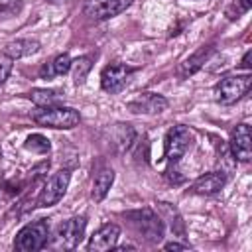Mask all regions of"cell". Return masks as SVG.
Returning a JSON list of instances; mask_svg holds the SVG:
<instances>
[{
  "label": "cell",
  "instance_id": "16",
  "mask_svg": "<svg viewBox=\"0 0 252 252\" xmlns=\"http://www.w3.org/2000/svg\"><path fill=\"white\" fill-rule=\"evenodd\" d=\"M114 183V171L110 167H102L96 171L94 179H93V189H91V197L94 201H102L106 197V193L110 191Z\"/></svg>",
  "mask_w": 252,
  "mask_h": 252
},
{
  "label": "cell",
  "instance_id": "20",
  "mask_svg": "<svg viewBox=\"0 0 252 252\" xmlns=\"http://www.w3.org/2000/svg\"><path fill=\"white\" fill-rule=\"evenodd\" d=\"M24 148L33 152V154H49L51 144L43 134H30L26 138V142H24Z\"/></svg>",
  "mask_w": 252,
  "mask_h": 252
},
{
  "label": "cell",
  "instance_id": "5",
  "mask_svg": "<svg viewBox=\"0 0 252 252\" xmlns=\"http://www.w3.org/2000/svg\"><path fill=\"white\" fill-rule=\"evenodd\" d=\"M250 85H252V77L248 73H244V75H236V73L224 75L215 85V98H217V102L226 104V106L234 104L236 100H240L248 93Z\"/></svg>",
  "mask_w": 252,
  "mask_h": 252
},
{
  "label": "cell",
  "instance_id": "22",
  "mask_svg": "<svg viewBox=\"0 0 252 252\" xmlns=\"http://www.w3.org/2000/svg\"><path fill=\"white\" fill-rule=\"evenodd\" d=\"M232 4H238V12H240V14H244V12H248V10H250L252 0H234Z\"/></svg>",
  "mask_w": 252,
  "mask_h": 252
},
{
  "label": "cell",
  "instance_id": "13",
  "mask_svg": "<svg viewBox=\"0 0 252 252\" xmlns=\"http://www.w3.org/2000/svg\"><path fill=\"white\" fill-rule=\"evenodd\" d=\"M226 185V173L220 169V171H211V173H205L201 175L199 179H195L189 187L191 193L195 195H217L222 187Z\"/></svg>",
  "mask_w": 252,
  "mask_h": 252
},
{
  "label": "cell",
  "instance_id": "7",
  "mask_svg": "<svg viewBox=\"0 0 252 252\" xmlns=\"http://www.w3.org/2000/svg\"><path fill=\"white\" fill-rule=\"evenodd\" d=\"M69 181H71V171L69 169L55 171L51 177L45 179V183H43V187H41V191L37 195V205L39 207H53V205H57L63 199L65 191H67Z\"/></svg>",
  "mask_w": 252,
  "mask_h": 252
},
{
  "label": "cell",
  "instance_id": "25",
  "mask_svg": "<svg viewBox=\"0 0 252 252\" xmlns=\"http://www.w3.org/2000/svg\"><path fill=\"white\" fill-rule=\"evenodd\" d=\"M49 2H59V0H49Z\"/></svg>",
  "mask_w": 252,
  "mask_h": 252
},
{
  "label": "cell",
  "instance_id": "6",
  "mask_svg": "<svg viewBox=\"0 0 252 252\" xmlns=\"http://www.w3.org/2000/svg\"><path fill=\"white\" fill-rule=\"evenodd\" d=\"M193 144V132L187 126H171L163 138V156L169 163H177Z\"/></svg>",
  "mask_w": 252,
  "mask_h": 252
},
{
  "label": "cell",
  "instance_id": "1",
  "mask_svg": "<svg viewBox=\"0 0 252 252\" xmlns=\"http://www.w3.org/2000/svg\"><path fill=\"white\" fill-rule=\"evenodd\" d=\"M85 228H87V217H71L67 220H63L61 224H57V228L53 230V234L49 232V246L55 250H75L83 236H85Z\"/></svg>",
  "mask_w": 252,
  "mask_h": 252
},
{
  "label": "cell",
  "instance_id": "10",
  "mask_svg": "<svg viewBox=\"0 0 252 252\" xmlns=\"http://www.w3.org/2000/svg\"><path fill=\"white\" fill-rule=\"evenodd\" d=\"M134 71H136L134 67H128L124 63L106 65L102 69V73H100V87H102V91H106L110 94L120 93L126 87V83H128V79H130V75Z\"/></svg>",
  "mask_w": 252,
  "mask_h": 252
},
{
  "label": "cell",
  "instance_id": "3",
  "mask_svg": "<svg viewBox=\"0 0 252 252\" xmlns=\"http://www.w3.org/2000/svg\"><path fill=\"white\" fill-rule=\"evenodd\" d=\"M33 120L39 126H47V128H55V130H71L75 126H79L81 122V114L79 110L71 108V106H47V108H39L33 112Z\"/></svg>",
  "mask_w": 252,
  "mask_h": 252
},
{
  "label": "cell",
  "instance_id": "15",
  "mask_svg": "<svg viewBox=\"0 0 252 252\" xmlns=\"http://www.w3.org/2000/svg\"><path fill=\"white\" fill-rule=\"evenodd\" d=\"M39 51V41L37 39H32V37H20V39H14L10 43H6L4 47V53L12 59H22V57H28V55H33Z\"/></svg>",
  "mask_w": 252,
  "mask_h": 252
},
{
  "label": "cell",
  "instance_id": "23",
  "mask_svg": "<svg viewBox=\"0 0 252 252\" xmlns=\"http://www.w3.org/2000/svg\"><path fill=\"white\" fill-rule=\"evenodd\" d=\"M165 250H189V244H179V242H167L163 244Z\"/></svg>",
  "mask_w": 252,
  "mask_h": 252
},
{
  "label": "cell",
  "instance_id": "12",
  "mask_svg": "<svg viewBox=\"0 0 252 252\" xmlns=\"http://www.w3.org/2000/svg\"><path fill=\"white\" fill-rule=\"evenodd\" d=\"M118 236H120V226L114 224V222H104L102 226H98L89 244H87V250L89 252H106V250H112L118 242Z\"/></svg>",
  "mask_w": 252,
  "mask_h": 252
},
{
  "label": "cell",
  "instance_id": "4",
  "mask_svg": "<svg viewBox=\"0 0 252 252\" xmlns=\"http://www.w3.org/2000/svg\"><path fill=\"white\" fill-rule=\"evenodd\" d=\"M124 217L130 220V224L136 228V232H138L142 238H146V240L152 242V244L161 242V238H163V230H165V228H163L161 219H159L152 209H136V211H128Z\"/></svg>",
  "mask_w": 252,
  "mask_h": 252
},
{
  "label": "cell",
  "instance_id": "24",
  "mask_svg": "<svg viewBox=\"0 0 252 252\" xmlns=\"http://www.w3.org/2000/svg\"><path fill=\"white\" fill-rule=\"evenodd\" d=\"M250 55H252V53H250V49H248V51L244 53V57H242V67H244L246 71L250 69Z\"/></svg>",
  "mask_w": 252,
  "mask_h": 252
},
{
  "label": "cell",
  "instance_id": "26",
  "mask_svg": "<svg viewBox=\"0 0 252 252\" xmlns=\"http://www.w3.org/2000/svg\"><path fill=\"white\" fill-rule=\"evenodd\" d=\"M0 158H2V150H0Z\"/></svg>",
  "mask_w": 252,
  "mask_h": 252
},
{
  "label": "cell",
  "instance_id": "2",
  "mask_svg": "<svg viewBox=\"0 0 252 252\" xmlns=\"http://www.w3.org/2000/svg\"><path fill=\"white\" fill-rule=\"evenodd\" d=\"M49 220L47 219H39V220H32L28 224H24L16 238H14V248L18 252H35L41 250L47 240H49Z\"/></svg>",
  "mask_w": 252,
  "mask_h": 252
},
{
  "label": "cell",
  "instance_id": "19",
  "mask_svg": "<svg viewBox=\"0 0 252 252\" xmlns=\"http://www.w3.org/2000/svg\"><path fill=\"white\" fill-rule=\"evenodd\" d=\"M91 61H93L91 55H81V57H77L75 61H71V73H73L75 85H83V83H85V79H87V75H89V71H91V67H93Z\"/></svg>",
  "mask_w": 252,
  "mask_h": 252
},
{
  "label": "cell",
  "instance_id": "21",
  "mask_svg": "<svg viewBox=\"0 0 252 252\" xmlns=\"http://www.w3.org/2000/svg\"><path fill=\"white\" fill-rule=\"evenodd\" d=\"M12 67H14V59H12V57H8V55L2 51V53H0V85L10 77Z\"/></svg>",
  "mask_w": 252,
  "mask_h": 252
},
{
  "label": "cell",
  "instance_id": "17",
  "mask_svg": "<svg viewBox=\"0 0 252 252\" xmlns=\"http://www.w3.org/2000/svg\"><path fill=\"white\" fill-rule=\"evenodd\" d=\"M71 55L69 53H59L57 57H53L49 63H45L41 69H39V75L41 79H53V77H59V75H65L71 71Z\"/></svg>",
  "mask_w": 252,
  "mask_h": 252
},
{
  "label": "cell",
  "instance_id": "11",
  "mask_svg": "<svg viewBox=\"0 0 252 252\" xmlns=\"http://www.w3.org/2000/svg\"><path fill=\"white\" fill-rule=\"evenodd\" d=\"M167 98L158 93H140L132 100H128V108L134 114H159L167 108Z\"/></svg>",
  "mask_w": 252,
  "mask_h": 252
},
{
  "label": "cell",
  "instance_id": "18",
  "mask_svg": "<svg viewBox=\"0 0 252 252\" xmlns=\"http://www.w3.org/2000/svg\"><path fill=\"white\" fill-rule=\"evenodd\" d=\"M63 91H59V89H33L28 96H30V100L35 104V106H39V108H47V106H57V104H61L63 102Z\"/></svg>",
  "mask_w": 252,
  "mask_h": 252
},
{
  "label": "cell",
  "instance_id": "8",
  "mask_svg": "<svg viewBox=\"0 0 252 252\" xmlns=\"http://www.w3.org/2000/svg\"><path fill=\"white\" fill-rule=\"evenodd\" d=\"M132 0H85L83 12L93 22H104L118 14H122Z\"/></svg>",
  "mask_w": 252,
  "mask_h": 252
},
{
  "label": "cell",
  "instance_id": "9",
  "mask_svg": "<svg viewBox=\"0 0 252 252\" xmlns=\"http://www.w3.org/2000/svg\"><path fill=\"white\" fill-rule=\"evenodd\" d=\"M228 148H230V154L234 159L250 161V158H252V130L246 122H240L230 130Z\"/></svg>",
  "mask_w": 252,
  "mask_h": 252
},
{
  "label": "cell",
  "instance_id": "14",
  "mask_svg": "<svg viewBox=\"0 0 252 252\" xmlns=\"http://www.w3.org/2000/svg\"><path fill=\"white\" fill-rule=\"evenodd\" d=\"M215 53V45H203V47H199L195 53H191L181 65H179V69H177V75L181 77V79H187V77H191L193 73H197L209 59H211V55Z\"/></svg>",
  "mask_w": 252,
  "mask_h": 252
}]
</instances>
